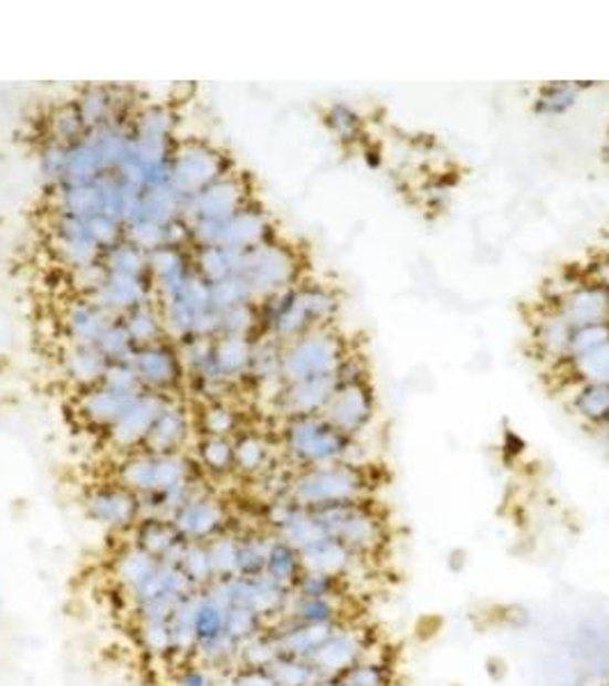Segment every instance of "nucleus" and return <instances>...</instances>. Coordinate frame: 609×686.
I'll use <instances>...</instances> for the list:
<instances>
[{"label": "nucleus", "mask_w": 609, "mask_h": 686, "mask_svg": "<svg viewBox=\"0 0 609 686\" xmlns=\"http://www.w3.org/2000/svg\"><path fill=\"white\" fill-rule=\"evenodd\" d=\"M333 309L335 300L328 291L316 286H288L260 303L262 335L288 344L316 330V325L330 318Z\"/></svg>", "instance_id": "obj_1"}, {"label": "nucleus", "mask_w": 609, "mask_h": 686, "mask_svg": "<svg viewBox=\"0 0 609 686\" xmlns=\"http://www.w3.org/2000/svg\"><path fill=\"white\" fill-rule=\"evenodd\" d=\"M200 478V467L188 453H151L145 448L124 453L115 478L138 497L160 495Z\"/></svg>", "instance_id": "obj_2"}, {"label": "nucleus", "mask_w": 609, "mask_h": 686, "mask_svg": "<svg viewBox=\"0 0 609 686\" xmlns=\"http://www.w3.org/2000/svg\"><path fill=\"white\" fill-rule=\"evenodd\" d=\"M156 303L170 341L179 344L188 337H216L218 312L211 300V286L198 273L188 275L175 291L156 298Z\"/></svg>", "instance_id": "obj_3"}, {"label": "nucleus", "mask_w": 609, "mask_h": 686, "mask_svg": "<svg viewBox=\"0 0 609 686\" xmlns=\"http://www.w3.org/2000/svg\"><path fill=\"white\" fill-rule=\"evenodd\" d=\"M282 448L298 469L346 463L350 437L344 435L324 414H303L286 419Z\"/></svg>", "instance_id": "obj_4"}, {"label": "nucleus", "mask_w": 609, "mask_h": 686, "mask_svg": "<svg viewBox=\"0 0 609 686\" xmlns=\"http://www.w3.org/2000/svg\"><path fill=\"white\" fill-rule=\"evenodd\" d=\"M252 202L248 181L241 175H224L209 188L186 200L183 218L190 224L192 247L213 245L218 229L232 220L243 207Z\"/></svg>", "instance_id": "obj_5"}, {"label": "nucleus", "mask_w": 609, "mask_h": 686, "mask_svg": "<svg viewBox=\"0 0 609 686\" xmlns=\"http://www.w3.org/2000/svg\"><path fill=\"white\" fill-rule=\"evenodd\" d=\"M367 481L356 465L335 463L298 469L288 485V499L294 504L316 510L333 504L360 502Z\"/></svg>", "instance_id": "obj_6"}, {"label": "nucleus", "mask_w": 609, "mask_h": 686, "mask_svg": "<svg viewBox=\"0 0 609 686\" xmlns=\"http://www.w3.org/2000/svg\"><path fill=\"white\" fill-rule=\"evenodd\" d=\"M314 515L328 538H335L360 559L374 557L388 540L382 517L363 499L316 508Z\"/></svg>", "instance_id": "obj_7"}, {"label": "nucleus", "mask_w": 609, "mask_h": 686, "mask_svg": "<svg viewBox=\"0 0 609 686\" xmlns=\"http://www.w3.org/2000/svg\"><path fill=\"white\" fill-rule=\"evenodd\" d=\"M230 172L232 160L222 149L198 138L181 140L175 145L170 160V186L183 200L196 198L198 192Z\"/></svg>", "instance_id": "obj_8"}, {"label": "nucleus", "mask_w": 609, "mask_h": 686, "mask_svg": "<svg viewBox=\"0 0 609 686\" xmlns=\"http://www.w3.org/2000/svg\"><path fill=\"white\" fill-rule=\"evenodd\" d=\"M237 277L248 286L252 300L260 305L275 293L294 286L296 258L284 245L266 241L241 252Z\"/></svg>", "instance_id": "obj_9"}, {"label": "nucleus", "mask_w": 609, "mask_h": 686, "mask_svg": "<svg viewBox=\"0 0 609 686\" xmlns=\"http://www.w3.org/2000/svg\"><path fill=\"white\" fill-rule=\"evenodd\" d=\"M339 371V346L328 333L312 330L282 346L284 382L328 378Z\"/></svg>", "instance_id": "obj_10"}, {"label": "nucleus", "mask_w": 609, "mask_h": 686, "mask_svg": "<svg viewBox=\"0 0 609 686\" xmlns=\"http://www.w3.org/2000/svg\"><path fill=\"white\" fill-rule=\"evenodd\" d=\"M83 510L90 521L111 534H132L143 519L140 497L117 481L90 487L83 497Z\"/></svg>", "instance_id": "obj_11"}, {"label": "nucleus", "mask_w": 609, "mask_h": 686, "mask_svg": "<svg viewBox=\"0 0 609 686\" xmlns=\"http://www.w3.org/2000/svg\"><path fill=\"white\" fill-rule=\"evenodd\" d=\"M224 598L230 600L232 606H243L252 613H256L260 618H264L266 623L271 625V620L275 623L277 618L284 615L288 600H292V588L280 585L277 581H273L266 574H256V577H232L224 581H216Z\"/></svg>", "instance_id": "obj_12"}, {"label": "nucleus", "mask_w": 609, "mask_h": 686, "mask_svg": "<svg viewBox=\"0 0 609 686\" xmlns=\"http://www.w3.org/2000/svg\"><path fill=\"white\" fill-rule=\"evenodd\" d=\"M132 367L145 391L175 397L186 380V369L175 341L166 339L136 350Z\"/></svg>", "instance_id": "obj_13"}, {"label": "nucleus", "mask_w": 609, "mask_h": 686, "mask_svg": "<svg viewBox=\"0 0 609 686\" xmlns=\"http://www.w3.org/2000/svg\"><path fill=\"white\" fill-rule=\"evenodd\" d=\"M172 525L186 542H209L218 534L230 529V513L218 495L200 485L172 515Z\"/></svg>", "instance_id": "obj_14"}, {"label": "nucleus", "mask_w": 609, "mask_h": 686, "mask_svg": "<svg viewBox=\"0 0 609 686\" xmlns=\"http://www.w3.org/2000/svg\"><path fill=\"white\" fill-rule=\"evenodd\" d=\"M172 397L154 394V391H143L132 403L126 405L122 416L106 431V440L113 448L122 453H132L143 448L156 416Z\"/></svg>", "instance_id": "obj_15"}, {"label": "nucleus", "mask_w": 609, "mask_h": 686, "mask_svg": "<svg viewBox=\"0 0 609 686\" xmlns=\"http://www.w3.org/2000/svg\"><path fill=\"white\" fill-rule=\"evenodd\" d=\"M49 245L60 264L70 271L96 264L104 254V250L92 239L87 222L70 215L53 213L49 226Z\"/></svg>", "instance_id": "obj_16"}, {"label": "nucleus", "mask_w": 609, "mask_h": 686, "mask_svg": "<svg viewBox=\"0 0 609 686\" xmlns=\"http://www.w3.org/2000/svg\"><path fill=\"white\" fill-rule=\"evenodd\" d=\"M367 652H369V647H367L363 632H358L356 627H350V625L339 623L330 630V634L324 638V643L316 647V652L309 657V662L316 668V673L321 675V679H328V677L344 675L353 664L363 659Z\"/></svg>", "instance_id": "obj_17"}, {"label": "nucleus", "mask_w": 609, "mask_h": 686, "mask_svg": "<svg viewBox=\"0 0 609 686\" xmlns=\"http://www.w3.org/2000/svg\"><path fill=\"white\" fill-rule=\"evenodd\" d=\"M192 433H196V416L177 397H172L156 416L143 448L151 453H186L183 448Z\"/></svg>", "instance_id": "obj_18"}, {"label": "nucleus", "mask_w": 609, "mask_h": 686, "mask_svg": "<svg viewBox=\"0 0 609 686\" xmlns=\"http://www.w3.org/2000/svg\"><path fill=\"white\" fill-rule=\"evenodd\" d=\"M321 414H324L344 435L353 437L369 423L371 401L360 384H356L353 380L339 382L333 399Z\"/></svg>", "instance_id": "obj_19"}, {"label": "nucleus", "mask_w": 609, "mask_h": 686, "mask_svg": "<svg viewBox=\"0 0 609 686\" xmlns=\"http://www.w3.org/2000/svg\"><path fill=\"white\" fill-rule=\"evenodd\" d=\"M143 394V391H140ZM140 394H122L117 389H111L108 384L99 382L90 389L78 391L76 397V412L83 419V423H87L90 429L96 431H108L113 423L122 416V412L126 410V405L132 403L136 397Z\"/></svg>", "instance_id": "obj_20"}, {"label": "nucleus", "mask_w": 609, "mask_h": 686, "mask_svg": "<svg viewBox=\"0 0 609 686\" xmlns=\"http://www.w3.org/2000/svg\"><path fill=\"white\" fill-rule=\"evenodd\" d=\"M92 303L99 305L106 314L113 318H122L132 309L154 300L151 282L145 277H126V275H111L99 286V291L90 298Z\"/></svg>", "instance_id": "obj_21"}, {"label": "nucleus", "mask_w": 609, "mask_h": 686, "mask_svg": "<svg viewBox=\"0 0 609 686\" xmlns=\"http://www.w3.org/2000/svg\"><path fill=\"white\" fill-rule=\"evenodd\" d=\"M266 241H271V220L264 213V209L250 202L232 220H228L218 229L213 245H224L230 250L245 252Z\"/></svg>", "instance_id": "obj_22"}, {"label": "nucleus", "mask_w": 609, "mask_h": 686, "mask_svg": "<svg viewBox=\"0 0 609 686\" xmlns=\"http://www.w3.org/2000/svg\"><path fill=\"white\" fill-rule=\"evenodd\" d=\"M111 320H113L111 314H106L99 305L83 296H76L72 303H67V307L62 309L60 316L62 333L67 337V341L87 346H96Z\"/></svg>", "instance_id": "obj_23"}, {"label": "nucleus", "mask_w": 609, "mask_h": 686, "mask_svg": "<svg viewBox=\"0 0 609 686\" xmlns=\"http://www.w3.org/2000/svg\"><path fill=\"white\" fill-rule=\"evenodd\" d=\"M149 261V282L154 288V298L166 296L175 291L188 275L196 273L192 266V250L160 245L147 252Z\"/></svg>", "instance_id": "obj_24"}, {"label": "nucleus", "mask_w": 609, "mask_h": 686, "mask_svg": "<svg viewBox=\"0 0 609 686\" xmlns=\"http://www.w3.org/2000/svg\"><path fill=\"white\" fill-rule=\"evenodd\" d=\"M76 108L87 130L104 126L115 119H132L128 102H124V89L108 85H90L76 96Z\"/></svg>", "instance_id": "obj_25"}, {"label": "nucleus", "mask_w": 609, "mask_h": 686, "mask_svg": "<svg viewBox=\"0 0 609 686\" xmlns=\"http://www.w3.org/2000/svg\"><path fill=\"white\" fill-rule=\"evenodd\" d=\"M108 359L96 346L67 341L60 350V371L78 391L99 384L106 376Z\"/></svg>", "instance_id": "obj_26"}, {"label": "nucleus", "mask_w": 609, "mask_h": 686, "mask_svg": "<svg viewBox=\"0 0 609 686\" xmlns=\"http://www.w3.org/2000/svg\"><path fill=\"white\" fill-rule=\"evenodd\" d=\"M132 542L143 547L158 561H168V563H177L186 547V540L172 525V519H164V517H143L132 531Z\"/></svg>", "instance_id": "obj_27"}, {"label": "nucleus", "mask_w": 609, "mask_h": 686, "mask_svg": "<svg viewBox=\"0 0 609 686\" xmlns=\"http://www.w3.org/2000/svg\"><path fill=\"white\" fill-rule=\"evenodd\" d=\"M158 566L160 561L156 557H151V553H147L143 547L128 540L126 545L117 549V553L113 557L111 572H113L115 583L119 585V591L128 598L156 572Z\"/></svg>", "instance_id": "obj_28"}, {"label": "nucleus", "mask_w": 609, "mask_h": 686, "mask_svg": "<svg viewBox=\"0 0 609 686\" xmlns=\"http://www.w3.org/2000/svg\"><path fill=\"white\" fill-rule=\"evenodd\" d=\"M254 339L248 337H216L211 367L220 382L234 387L239 380H245L250 359H252Z\"/></svg>", "instance_id": "obj_29"}, {"label": "nucleus", "mask_w": 609, "mask_h": 686, "mask_svg": "<svg viewBox=\"0 0 609 686\" xmlns=\"http://www.w3.org/2000/svg\"><path fill=\"white\" fill-rule=\"evenodd\" d=\"M301 559H303V570L324 572V574H333L339 579L348 577L353 572V568L358 566V561H363L348 547H344L342 542H337L335 538H328V536H324L314 545L305 547L301 551Z\"/></svg>", "instance_id": "obj_30"}, {"label": "nucleus", "mask_w": 609, "mask_h": 686, "mask_svg": "<svg viewBox=\"0 0 609 686\" xmlns=\"http://www.w3.org/2000/svg\"><path fill=\"white\" fill-rule=\"evenodd\" d=\"M273 469V446L254 431H241L234 437V474L260 478Z\"/></svg>", "instance_id": "obj_31"}, {"label": "nucleus", "mask_w": 609, "mask_h": 686, "mask_svg": "<svg viewBox=\"0 0 609 686\" xmlns=\"http://www.w3.org/2000/svg\"><path fill=\"white\" fill-rule=\"evenodd\" d=\"M198 593L192 591L186 595L177 609L170 615V634H172V659L188 662L196 659L198 650V636H196V606H198Z\"/></svg>", "instance_id": "obj_32"}, {"label": "nucleus", "mask_w": 609, "mask_h": 686, "mask_svg": "<svg viewBox=\"0 0 609 686\" xmlns=\"http://www.w3.org/2000/svg\"><path fill=\"white\" fill-rule=\"evenodd\" d=\"M282 618L296 620L303 625L316 627H335L342 623V598H309L296 595L292 591V600Z\"/></svg>", "instance_id": "obj_33"}, {"label": "nucleus", "mask_w": 609, "mask_h": 686, "mask_svg": "<svg viewBox=\"0 0 609 686\" xmlns=\"http://www.w3.org/2000/svg\"><path fill=\"white\" fill-rule=\"evenodd\" d=\"M239 256V250H230L224 245H198L192 247V266H196V273L204 282L216 284L237 275Z\"/></svg>", "instance_id": "obj_34"}, {"label": "nucleus", "mask_w": 609, "mask_h": 686, "mask_svg": "<svg viewBox=\"0 0 609 686\" xmlns=\"http://www.w3.org/2000/svg\"><path fill=\"white\" fill-rule=\"evenodd\" d=\"M124 323V328L128 333V337L134 339V344L138 348L143 346H151L158 341H166V325H164V316H160V307L154 300L132 309L128 314H124L119 318Z\"/></svg>", "instance_id": "obj_35"}, {"label": "nucleus", "mask_w": 609, "mask_h": 686, "mask_svg": "<svg viewBox=\"0 0 609 686\" xmlns=\"http://www.w3.org/2000/svg\"><path fill=\"white\" fill-rule=\"evenodd\" d=\"M192 461H196V465L204 474H211L216 478L230 476L234 474V440L200 435Z\"/></svg>", "instance_id": "obj_36"}, {"label": "nucleus", "mask_w": 609, "mask_h": 686, "mask_svg": "<svg viewBox=\"0 0 609 686\" xmlns=\"http://www.w3.org/2000/svg\"><path fill=\"white\" fill-rule=\"evenodd\" d=\"M183 209H186V200L170 183H166V186L149 188L143 192L138 218L166 226V224L183 218Z\"/></svg>", "instance_id": "obj_37"}, {"label": "nucleus", "mask_w": 609, "mask_h": 686, "mask_svg": "<svg viewBox=\"0 0 609 686\" xmlns=\"http://www.w3.org/2000/svg\"><path fill=\"white\" fill-rule=\"evenodd\" d=\"M196 429L202 435L230 440L243 431L241 414L230 401H207L196 416Z\"/></svg>", "instance_id": "obj_38"}, {"label": "nucleus", "mask_w": 609, "mask_h": 686, "mask_svg": "<svg viewBox=\"0 0 609 686\" xmlns=\"http://www.w3.org/2000/svg\"><path fill=\"white\" fill-rule=\"evenodd\" d=\"M271 540H273L271 531H241L237 549V574L241 577L264 574Z\"/></svg>", "instance_id": "obj_39"}, {"label": "nucleus", "mask_w": 609, "mask_h": 686, "mask_svg": "<svg viewBox=\"0 0 609 686\" xmlns=\"http://www.w3.org/2000/svg\"><path fill=\"white\" fill-rule=\"evenodd\" d=\"M102 264L111 275H126V277H145L149 279V261L147 252L134 245L132 241L122 239L113 247L104 250Z\"/></svg>", "instance_id": "obj_40"}, {"label": "nucleus", "mask_w": 609, "mask_h": 686, "mask_svg": "<svg viewBox=\"0 0 609 686\" xmlns=\"http://www.w3.org/2000/svg\"><path fill=\"white\" fill-rule=\"evenodd\" d=\"M266 577H271L273 581H277L280 585L294 588V583L298 581V577L303 574V559L301 551L288 545L284 540H280L277 536H273L271 540V549H269V561H266Z\"/></svg>", "instance_id": "obj_41"}, {"label": "nucleus", "mask_w": 609, "mask_h": 686, "mask_svg": "<svg viewBox=\"0 0 609 686\" xmlns=\"http://www.w3.org/2000/svg\"><path fill=\"white\" fill-rule=\"evenodd\" d=\"M260 335H262V320H260V305L256 303H243L218 314L216 337L254 339Z\"/></svg>", "instance_id": "obj_42"}, {"label": "nucleus", "mask_w": 609, "mask_h": 686, "mask_svg": "<svg viewBox=\"0 0 609 686\" xmlns=\"http://www.w3.org/2000/svg\"><path fill=\"white\" fill-rule=\"evenodd\" d=\"M177 117L166 104L140 106L132 115V130L138 136H156V138H175Z\"/></svg>", "instance_id": "obj_43"}, {"label": "nucleus", "mask_w": 609, "mask_h": 686, "mask_svg": "<svg viewBox=\"0 0 609 686\" xmlns=\"http://www.w3.org/2000/svg\"><path fill=\"white\" fill-rule=\"evenodd\" d=\"M136 636L140 647L154 659H172V634L170 620L156 618H138L136 620Z\"/></svg>", "instance_id": "obj_44"}, {"label": "nucleus", "mask_w": 609, "mask_h": 686, "mask_svg": "<svg viewBox=\"0 0 609 686\" xmlns=\"http://www.w3.org/2000/svg\"><path fill=\"white\" fill-rule=\"evenodd\" d=\"M344 686H392V666L388 659L371 657L369 652L339 675Z\"/></svg>", "instance_id": "obj_45"}, {"label": "nucleus", "mask_w": 609, "mask_h": 686, "mask_svg": "<svg viewBox=\"0 0 609 686\" xmlns=\"http://www.w3.org/2000/svg\"><path fill=\"white\" fill-rule=\"evenodd\" d=\"M207 545V553L211 561V570L216 581H224L237 577V549H239V534L232 529L218 534Z\"/></svg>", "instance_id": "obj_46"}, {"label": "nucleus", "mask_w": 609, "mask_h": 686, "mask_svg": "<svg viewBox=\"0 0 609 686\" xmlns=\"http://www.w3.org/2000/svg\"><path fill=\"white\" fill-rule=\"evenodd\" d=\"M266 671L277 686H316L321 679L309 659L292 655H280Z\"/></svg>", "instance_id": "obj_47"}, {"label": "nucleus", "mask_w": 609, "mask_h": 686, "mask_svg": "<svg viewBox=\"0 0 609 686\" xmlns=\"http://www.w3.org/2000/svg\"><path fill=\"white\" fill-rule=\"evenodd\" d=\"M87 128L78 115L76 104H62L49 115V140H55L60 145H74L83 140Z\"/></svg>", "instance_id": "obj_48"}, {"label": "nucleus", "mask_w": 609, "mask_h": 686, "mask_svg": "<svg viewBox=\"0 0 609 686\" xmlns=\"http://www.w3.org/2000/svg\"><path fill=\"white\" fill-rule=\"evenodd\" d=\"M177 566L198 591H204V588H209L216 581L204 542H186Z\"/></svg>", "instance_id": "obj_49"}, {"label": "nucleus", "mask_w": 609, "mask_h": 686, "mask_svg": "<svg viewBox=\"0 0 609 686\" xmlns=\"http://www.w3.org/2000/svg\"><path fill=\"white\" fill-rule=\"evenodd\" d=\"M96 348L102 350V355L108 359V365L115 362H132L138 346L134 344V339L128 337L124 323L119 318H113L108 328L104 330V335L96 341Z\"/></svg>", "instance_id": "obj_50"}, {"label": "nucleus", "mask_w": 609, "mask_h": 686, "mask_svg": "<svg viewBox=\"0 0 609 686\" xmlns=\"http://www.w3.org/2000/svg\"><path fill=\"white\" fill-rule=\"evenodd\" d=\"M266 630H269V623H266L264 618H260V615L243 609V606H230V613H228V636L232 638V643L239 650H241V645H245L248 641L264 634Z\"/></svg>", "instance_id": "obj_51"}, {"label": "nucleus", "mask_w": 609, "mask_h": 686, "mask_svg": "<svg viewBox=\"0 0 609 686\" xmlns=\"http://www.w3.org/2000/svg\"><path fill=\"white\" fill-rule=\"evenodd\" d=\"M67 147L70 145H60V143L46 138V143L42 145V149L38 154V166H40L42 181L51 190L62 186V181H64V170H67Z\"/></svg>", "instance_id": "obj_52"}, {"label": "nucleus", "mask_w": 609, "mask_h": 686, "mask_svg": "<svg viewBox=\"0 0 609 686\" xmlns=\"http://www.w3.org/2000/svg\"><path fill=\"white\" fill-rule=\"evenodd\" d=\"M277 657H280V647H277L271 630H266L264 634H260L256 638L248 641L245 645H241L239 666H243V668H269Z\"/></svg>", "instance_id": "obj_53"}, {"label": "nucleus", "mask_w": 609, "mask_h": 686, "mask_svg": "<svg viewBox=\"0 0 609 686\" xmlns=\"http://www.w3.org/2000/svg\"><path fill=\"white\" fill-rule=\"evenodd\" d=\"M342 583L344 579L339 577L303 570L292 591L296 595H309V598H342Z\"/></svg>", "instance_id": "obj_54"}, {"label": "nucleus", "mask_w": 609, "mask_h": 686, "mask_svg": "<svg viewBox=\"0 0 609 686\" xmlns=\"http://www.w3.org/2000/svg\"><path fill=\"white\" fill-rule=\"evenodd\" d=\"M228 673H218L200 659L179 662L172 673V686H220Z\"/></svg>", "instance_id": "obj_55"}, {"label": "nucleus", "mask_w": 609, "mask_h": 686, "mask_svg": "<svg viewBox=\"0 0 609 686\" xmlns=\"http://www.w3.org/2000/svg\"><path fill=\"white\" fill-rule=\"evenodd\" d=\"M209 286H211V300H213V307L218 314L224 309H230V307L243 305V303H254L248 286L237 275L222 279V282H216V284H209Z\"/></svg>", "instance_id": "obj_56"}, {"label": "nucleus", "mask_w": 609, "mask_h": 686, "mask_svg": "<svg viewBox=\"0 0 609 686\" xmlns=\"http://www.w3.org/2000/svg\"><path fill=\"white\" fill-rule=\"evenodd\" d=\"M124 239L132 241L145 252H151L160 245H166V226L138 218L124 226Z\"/></svg>", "instance_id": "obj_57"}, {"label": "nucleus", "mask_w": 609, "mask_h": 686, "mask_svg": "<svg viewBox=\"0 0 609 686\" xmlns=\"http://www.w3.org/2000/svg\"><path fill=\"white\" fill-rule=\"evenodd\" d=\"M85 222H87L92 239L102 250H108L124 239V224L108 215H94V218H87Z\"/></svg>", "instance_id": "obj_58"}, {"label": "nucleus", "mask_w": 609, "mask_h": 686, "mask_svg": "<svg viewBox=\"0 0 609 686\" xmlns=\"http://www.w3.org/2000/svg\"><path fill=\"white\" fill-rule=\"evenodd\" d=\"M104 384H108L111 389H117L122 391V394H140L143 384L132 367V362H115V365H108L106 369V376L102 380Z\"/></svg>", "instance_id": "obj_59"}, {"label": "nucleus", "mask_w": 609, "mask_h": 686, "mask_svg": "<svg viewBox=\"0 0 609 686\" xmlns=\"http://www.w3.org/2000/svg\"><path fill=\"white\" fill-rule=\"evenodd\" d=\"M220 686H277L266 668H234L222 677Z\"/></svg>", "instance_id": "obj_60"}, {"label": "nucleus", "mask_w": 609, "mask_h": 686, "mask_svg": "<svg viewBox=\"0 0 609 686\" xmlns=\"http://www.w3.org/2000/svg\"><path fill=\"white\" fill-rule=\"evenodd\" d=\"M607 389H589V394H582L580 401H577V408H580V412L594 421H600V419H607L609 416V394H605Z\"/></svg>", "instance_id": "obj_61"}, {"label": "nucleus", "mask_w": 609, "mask_h": 686, "mask_svg": "<svg viewBox=\"0 0 609 686\" xmlns=\"http://www.w3.org/2000/svg\"><path fill=\"white\" fill-rule=\"evenodd\" d=\"M585 359L589 362V371L594 373V378L609 380V348H607V346L596 348V350L589 352Z\"/></svg>", "instance_id": "obj_62"}, {"label": "nucleus", "mask_w": 609, "mask_h": 686, "mask_svg": "<svg viewBox=\"0 0 609 686\" xmlns=\"http://www.w3.org/2000/svg\"><path fill=\"white\" fill-rule=\"evenodd\" d=\"M328 124L333 126V130H335V134H339V136H346V134H348V130L353 128V124H356V115H350V113H348L346 108L337 106V108H333V110H330Z\"/></svg>", "instance_id": "obj_63"}, {"label": "nucleus", "mask_w": 609, "mask_h": 686, "mask_svg": "<svg viewBox=\"0 0 609 686\" xmlns=\"http://www.w3.org/2000/svg\"><path fill=\"white\" fill-rule=\"evenodd\" d=\"M316 686H344V684H342V679H337V677H328V679H318Z\"/></svg>", "instance_id": "obj_64"}]
</instances>
